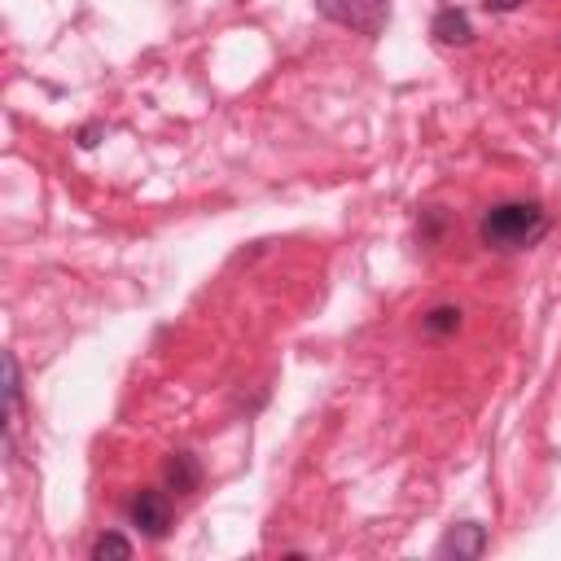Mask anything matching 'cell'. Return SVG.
<instances>
[{"label": "cell", "mask_w": 561, "mask_h": 561, "mask_svg": "<svg viewBox=\"0 0 561 561\" xmlns=\"http://www.w3.org/2000/svg\"><path fill=\"white\" fill-rule=\"evenodd\" d=\"M548 232V210L535 202V197H508V202H495L482 210L478 219V237L486 250H500V254H513V250H530L539 245Z\"/></svg>", "instance_id": "cell-1"}, {"label": "cell", "mask_w": 561, "mask_h": 561, "mask_svg": "<svg viewBox=\"0 0 561 561\" xmlns=\"http://www.w3.org/2000/svg\"><path fill=\"white\" fill-rule=\"evenodd\" d=\"M316 9H320V18L351 26L364 39H377L390 22V0H316Z\"/></svg>", "instance_id": "cell-2"}, {"label": "cell", "mask_w": 561, "mask_h": 561, "mask_svg": "<svg viewBox=\"0 0 561 561\" xmlns=\"http://www.w3.org/2000/svg\"><path fill=\"white\" fill-rule=\"evenodd\" d=\"M127 517L140 535L149 539H162L171 530V491H158V486H140L131 500H127Z\"/></svg>", "instance_id": "cell-3"}, {"label": "cell", "mask_w": 561, "mask_h": 561, "mask_svg": "<svg viewBox=\"0 0 561 561\" xmlns=\"http://www.w3.org/2000/svg\"><path fill=\"white\" fill-rule=\"evenodd\" d=\"M486 526L482 522H456V526H447V535L434 543V552L438 557H456V561H473V557H482L486 552Z\"/></svg>", "instance_id": "cell-4"}, {"label": "cell", "mask_w": 561, "mask_h": 561, "mask_svg": "<svg viewBox=\"0 0 561 561\" xmlns=\"http://www.w3.org/2000/svg\"><path fill=\"white\" fill-rule=\"evenodd\" d=\"M430 35H434L438 44H447V48H465V44H473V22H469L465 9L447 4V9H438V13L430 18Z\"/></svg>", "instance_id": "cell-5"}, {"label": "cell", "mask_w": 561, "mask_h": 561, "mask_svg": "<svg viewBox=\"0 0 561 561\" xmlns=\"http://www.w3.org/2000/svg\"><path fill=\"white\" fill-rule=\"evenodd\" d=\"M162 478H167V491L175 495H193L202 486V460L193 451H171L167 465H162Z\"/></svg>", "instance_id": "cell-6"}, {"label": "cell", "mask_w": 561, "mask_h": 561, "mask_svg": "<svg viewBox=\"0 0 561 561\" xmlns=\"http://www.w3.org/2000/svg\"><path fill=\"white\" fill-rule=\"evenodd\" d=\"M4 403H9V412H4L9 438H13V425L22 416V373H18V355L13 351H4Z\"/></svg>", "instance_id": "cell-7"}, {"label": "cell", "mask_w": 561, "mask_h": 561, "mask_svg": "<svg viewBox=\"0 0 561 561\" xmlns=\"http://www.w3.org/2000/svg\"><path fill=\"white\" fill-rule=\"evenodd\" d=\"M421 324H425V333H430V337H447V333H456V329H460V307H451V302L430 307Z\"/></svg>", "instance_id": "cell-8"}, {"label": "cell", "mask_w": 561, "mask_h": 561, "mask_svg": "<svg viewBox=\"0 0 561 561\" xmlns=\"http://www.w3.org/2000/svg\"><path fill=\"white\" fill-rule=\"evenodd\" d=\"M105 557L127 561V557H131V539L118 535V530H101V535L92 539V561H105Z\"/></svg>", "instance_id": "cell-9"}, {"label": "cell", "mask_w": 561, "mask_h": 561, "mask_svg": "<svg viewBox=\"0 0 561 561\" xmlns=\"http://www.w3.org/2000/svg\"><path fill=\"white\" fill-rule=\"evenodd\" d=\"M438 228H443V215H438V210H430V215H425V224H421V241H434V237H438Z\"/></svg>", "instance_id": "cell-10"}, {"label": "cell", "mask_w": 561, "mask_h": 561, "mask_svg": "<svg viewBox=\"0 0 561 561\" xmlns=\"http://www.w3.org/2000/svg\"><path fill=\"white\" fill-rule=\"evenodd\" d=\"M101 131H105V127H101V123H88V127H83V131H79V149H92V145H96V140H101Z\"/></svg>", "instance_id": "cell-11"}, {"label": "cell", "mask_w": 561, "mask_h": 561, "mask_svg": "<svg viewBox=\"0 0 561 561\" xmlns=\"http://www.w3.org/2000/svg\"><path fill=\"white\" fill-rule=\"evenodd\" d=\"M486 4V13H513V9H522V0H482Z\"/></svg>", "instance_id": "cell-12"}]
</instances>
